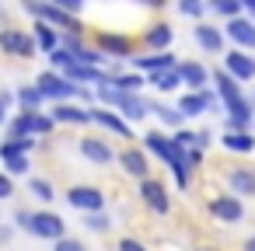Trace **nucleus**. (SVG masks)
<instances>
[{
  "instance_id": "45",
  "label": "nucleus",
  "mask_w": 255,
  "mask_h": 251,
  "mask_svg": "<svg viewBox=\"0 0 255 251\" xmlns=\"http://www.w3.org/2000/svg\"><path fill=\"white\" fill-rule=\"evenodd\" d=\"M14 237V227H0V244H7Z\"/></svg>"
},
{
  "instance_id": "15",
  "label": "nucleus",
  "mask_w": 255,
  "mask_h": 251,
  "mask_svg": "<svg viewBox=\"0 0 255 251\" xmlns=\"http://www.w3.org/2000/svg\"><path fill=\"white\" fill-rule=\"evenodd\" d=\"M192 35H196V46H199L203 53H210V56H220V53H224V42H227L224 28H217V25H206V21H199V25L192 28Z\"/></svg>"
},
{
  "instance_id": "31",
  "label": "nucleus",
  "mask_w": 255,
  "mask_h": 251,
  "mask_svg": "<svg viewBox=\"0 0 255 251\" xmlns=\"http://www.w3.org/2000/svg\"><path fill=\"white\" fill-rule=\"evenodd\" d=\"M206 4H210V11L220 14V18H238V14L245 11L241 0H206Z\"/></svg>"
},
{
  "instance_id": "34",
  "label": "nucleus",
  "mask_w": 255,
  "mask_h": 251,
  "mask_svg": "<svg viewBox=\"0 0 255 251\" xmlns=\"http://www.w3.org/2000/svg\"><path fill=\"white\" fill-rule=\"evenodd\" d=\"M0 161H4V167H7L11 174H28V167H32L28 154H11V157H0Z\"/></svg>"
},
{
  "instance_id": "12",
  "label": "nucleus",
  "mask_w": 255,
  "mask_h": 251,
  "mask_svg": "<svg viewBox=\"0 0 255 251\" xmlns=\"http://www.w3.org/2000/svg\"><path fill=\"white\" fill-rule=\"evenodd\" d=\"M217 98H220V94H213L210 87H203V91H185V94L178 98V108L185 112V119H196V115H206L210 108H217Z\"/></svg>"
},
{
  "instance_id": "26",
  "label": "nucleus",
  "mask_w": 255,
  "mask_h": 251,
  "mask_svg": "<svg viewBox=\"0 0 255 251\" xmlns=\"http://www.w3.org/2000/svg\"><path fill=\"white\" fill-rule=\"evenodd\" d=\"M74 84H102V77H105V67H91V63H81V60H74L67 70H63Z\"/></svg>"
},
{
  "instance_id": "20",
  "label": "nucleus",
  "mask_w": 255,
  "mask_h": 251,
  "mask_svg": "<svg viewBox=\"0 0 255 251\" xmlns=\"http://www.w3.org/2000/svg\"><path fill=\"white\" fill-rule=\"evenodd\" d=\"M178 74H182V84H185L189 91H203V87L213 81V74H210L203 63H196V60H182V63H178Z\"/></svg>"
},
{
  "instance_id": "44",
  "label": "nucleus",
  "mask_w": 255,
  "mask_h": 251,
  "mask_svg": "<svg viewBox=\"0 0 255 251\" xmlns=\"http://www.w3.org/2000/svg\"><path fill=\"white\" fill-rule=\"evenodd\" d=\"M136 4H143V7H150V11H164L168 0H136Z\"/></svg>"
},
{
  "instance_id": "17",
  "label": "nucleus",
  "mask_w": 255,
  "mask_h": 251,
  "mask_svg": "<svg viewBox=\"0 0 255 251\" xmlns=\"http://www.w3.org/2000/svg\"><path fill=\"white\" fill-rule=\"evenodd\" d=\"M224 35L234 42V46H241V49H255V21L252 18H227V25H224Z\"/></svg>"
},
{
  "instance_id": "38",
  "label": "nucleus",
  "mask_w": 255,
  "mask_h": 251,
  "mask_svg": "<svg viewBox=\"0 0 255 251\" xmlns=\"http://www.w3.org/2000/svg\"><path fill=\"white\" fill-rule=\"evenodd\" d=\"M196 140H199V133H192V129H175V143L178 147H196Z\"/></svg>"
},
{
  "instance_id": "14",
  "label": "nucleus",
  "mask_w": 255,
  "mask_h": 251,
  "mask_svg": "<svg viewBox=\"0 0 255 251\" xmlns=\"http://www.w3.org/2000/svg\"><path fill=\"white\" fill-rule=\"evenodd\" d=\"M95 42L109 56H116V60H133V49H136V39L133 35H123V32H98Z\"/></svg>"
},
{
  "instance_id": "37",
  "label": "nucleus",
  "mask_w": 255,
  "mask_h": 251,
  "mask_svg": "<svg viewBox=\"0 0 255 251\" xmlns=\"http://www.w3.org/2000/svg\"><path fill=\"white\" fill-rule=\"evenodd\" d=\"M11 195H14V174L7 167H0V202L11 199Z\"/></svg>"
},
{
  "instance_id": "2",
  "label": "nucleus",
  "mask_w": 255,
  "mask_h": 251,
  "mask_svg": "<svg viewBox=\"0 0 255 251\" xmlns=\"http://www.w3.org/2000/svg\"><path fill=\"white\" fill-rule=\"evenodd\" d=\"M95 94H98V105L123 112V119H129V122H140L150 112V101L140 98V91H119L112 84H95Z\"/></svg>"
},
{
  "instance_id": "23",
  "label": "nucleus",
  "mask_w": 255,
  "mask_h": 251,
  "mask_svg": "<svg viewBox=\"0 0 255 251\" xmlns=\"http://www.w3.org/2000/svg\"><path fill=\"white\" fill-rule=\"evenodd\" d=\"M102 84H112V87H119V91H143V87H147V74H140V70H119V74H109V70H105Z\"/></svg>"
},
{
  "instance_id": "51",
  "label": "nucleus",
  "mask_w": 255,
  "mask_h": 251,
  "mask_svg": "<svg viewBox=\"0 0 255 251\" xmlns=\"http://www.w3.org/2000/svg\"><path fill=\"white\" fill-rule=\"evenodd\" d=\"M252 101H255V94H252Z\"/></svg>"
},
{
  "instance_id": "9",
  "label": "nucleus",
  "mask_w": 255,
  "mask_h": 251,
  "mask_svg": "<svg viewBox=\"0 0 255 251\" xmlns=\"http://www.w3.org/2000/svg\"><path fill=\"white\" fill-rule=\"evenodd\" d=\"M91 119H95V126H102L105 133L123 136V140H133V122L123 119V112H116V108H109V105H91Z\"/></svg>"
},
{
  "instance_id": "40",
  "label": "nucleus",
  "mask_w": 255,
  "mask_h": 251,
  "mask_svg": "<svg viewBox=\"0 0 255 251\" xmlns=\"http://www.w3.org/2000/svg\"><path fill=\"white\" fill-rule=\"evenodd\" d=\"M32 216H35V213H28V209H18V213H14V223H18L21 230H28V227H32Z\"/></svg>"
},
{
  "instance_id": "32",
  "label": "nucleus",
  "mask_w": 255,
  "mask_h": 251,
  "mask_svg": "<svg viewBox=\"0 0 255 251\" xmlns=\"http://www.w3.org/2000/svg\"><path fill=\"white\" fill-rule=\"evenodd\" d=\"M206 11H210L206 0H178V14H185V18L203 21V14H206Z\"/></svg>"
},
{
  "instance_id": "28",
  "label": "nucleus",
  "mask_w": 255,
  "mask_h": 251,
  "mask_svg": "<svg viewBox=\"0 0 255 251\" xmlns=\"http://www.w3.org/2000/svg\"><path fill=\"white\" fill-rule=\"evenodd\" d=\"M150 112H154L164 126H171V129H182V122H185V112H182L178 105H161V101H150Z\"/></svg>"
},
{
  "instance_id": "33",
  "label": "nucleus",
  "mask_w": 255,
  "mask_h": 251,
  "mask_svg": "<svg viewBox=\"0 0 255 251\" xmlns=\"http://www.w3.org/2000/svg\"><path fill=\"white\" fill-rule=\"evenodd\" d=\"M84 227L88 230H95V234H109L112 230V220H109V213H84Z\"/></svg>"
},
{
  "instance_id": "8",
  "label": "nucleus",
  "mask_w": 255,
  "mask_h": 251,
  "mask_svg": "<svg viewBox=\"0 0 255 251\" xmlns=\"http://www.w3.org/2000/svg\"><path fill=\"white\" fill-rule=\"evenodd\" d=\"M67 202H70V209H77L81 216H84V213H98V209H105V192H102L98 185H70V188H67Z\"/></svg>"
},
{
  "instance_id": "4",
  "label": "nucleus",
  "mask_w": 255,
  "mask_h": 251,
  "mask_svg": "<svg viewBox=\"0 0 255 251\" xmlns=\"http://www.w3.org/2000/svg\"><path fill=\"white\" fill-rule=\"evenodd\" d=\"M0 53L4 56H14V60H32L35 53H42L39 49V42H35V35H32V28H0Z\"/></svg>"
},
{
  "instance_id": "5",
  "label": "nucleus",
  "mask_w": 255,
  "mask_h": 251,
  "mask_svg": "<svg viewBox=\"0 0 255 251\" xmlns=\"http://www.w3.org/2000/svg\"><path fill=\"white\" fill-rule=\"evenodd\" d=\"M35 84L42 87V94H46V101H74L77 98V87L81 84H74L63 70H42L39 77H35Z\"/></svg>"
},
{
  "instance_id": "41",
  "label": "nucleus",
  "mask_w": 255,
  "mask_h": 251,
  "mask_svg": "<svg viewBox=\"0 0 255 251\" xmlns=\"http://www.w3.org/2000/svg\"><path fill=\"white\" fill-rule=\"evenodd\" d=\"M77 101H81V105H91V101H98V94H95V91H88V87L81 84V87H77Z\"/></svg>"
},
{
  "instance_id": "30",
  "label": "nucleus",
  "mask_w": 255,
  "mask_h": 251,
  "mask_svg": "<svg viewBox=\"0 0 255 251\" xmlns=\"http://www.w3.org/2000/svg\"><path fill=\"white\" fill-rule=\"evenodd\" d=\"M28 192H32L39 202H53V199H56V185H53L49 178H32V181H28Z\"/></svg>"
},
{
  "instance_id": "46",
  "label": "nucleus",
  "mask_w": 255,
  "mask_h": 251,
  "mask_svg": "<svg viewBox=\"0 0 255 251\" xmlns=\"http://www.w3.org/2000/svg\"><path fill=\"white\" fill-rule=\"evenodd\" d=\"M196 147H203V150L210 147V133H206V129H199V140H196Z\"/></svg>"
},
{
  "instance_id": "49",
  "label": "nucleus",
  "mask_w": 255,
  "mask_h": 251,
  "mask_svg": "<svg viewBox=\"0 0 255 251\" xmlns=\"http://www.w3.org/2000/svg\"><path fill=\"white\" fill-rule=\"evenodd\" d=\"M241 251H255V234H252V237L245 241V248H241Z\"/></svg>"
},
{
  "instance_id": "19",
  "label": "nucleus",
  "mask_w": 255,
  "mask_h": 251,
  "mask_svg": "<svg viewBox=\"0 0 255 251\" xmlns=\"http://www.w3.org/2000/svg\"><path fill=\"white\" fill-rule=\"evenodd\" d=\"M119 164H123V171L129 174V178H147L150 174V161H147V147L140 150V147H126L123 154H119Z\"/></svg>"
},
{
  "instance_id": "36",
  "label": "nucleus",
  "mask_w": 255,
  "mask_h": 251,
  "mask_svg": "<svg viewBox=\"0 0 255 251\" xmlns=\"http://www.w3.org/2000/svg\"><path fill=\"white\" fill-rule=\"evenodd\" d=\"M53 251H88V244L67 234V237H60V241H53Z\"/></svg>"
},
{
  "instance_id": "24",
  "label": "nucleus",
  "mask_w": 255,
  "mask_h": 251,
  "mask_svg": "<svg viewBox=\"0 0 255 251\" xmlns=\"http://www.w3.org/2000/svg\"><path fill=\"white\" fill-rule=\"evenodd\" d=\"M220 147L227 154H255V136L248 129H227L220 136Z\"/></svg>"
},
{
  "instance_id": "22",
  "label": "nucleus",
  "mask_w": 255,
  "mask_h": 251,
  "mask_svg": "<svg viewBox=\"0 0 255 251\" xmlns=\"http://www.w3.org/2000/svg\"><path fill=\"white\" fill-rule=\"evenodd\" d=\"M140 42H143L147 49H171L175 28H171L168 21H154V25H147V32L140 35Z\"/></svg>"
},
{
  "instance_id": "25",
  "label": "nucleus",
  "mask_w": 255,
  "mask_h": 251,
  "mask_svg": "<svg viewBox=\"0 0 255 251\" xmlns=\"http://www.w3.org/2000/svg\"><path fill=\"white\" fill-rule=\"evenodd\" d=\"M227 185H231V192H238V195H255V167H245V164L231 167V171H227Z\"/></svg>"
},
{
  "instance_id": "42",
  "label": "nucleus",
  "mask_w": 255,
  "mask_h": 251,
  "mask_svg": "<svg viewBox=\"0 0 255 251\" xmlns=\"http://www.w3.org/2000/svg\"><path fill=\"white\" fill-rule=\"evenodd\" d=\"M53 4H60V7H67V11L81 14V7H84V0H53Z\"/></svg>"
},
{
  "instance_id": "21",
  "label": "nucleus",
  "mask_w": 255,
  "mask_h": 251,
  "mask_svg": "<svg viewBox=\"0 0 255 251\" xmlns=\"http://www.w3.org/2000/svg\"><path fill=\"white\" fill-rule=\"evenodd\" d=\"M32 35H35V42H39V49L49 56L53 49H60V42H63V35H60V28L56 25H49L46 18H35L32 21Z\"/></svg>"
},
{
  "instance_id": "10",
  "label": "nucleus",
  "mask_w": 255,
  "mask_h": 251,
  "mask_svg": "<svg viewBox=\"0 0 255 251\" xmlns=\"http://www.w3.org/2000/svg\"><path fill=\"white\" fill-rule=\"evenodd\" d=\"M77 150H81V157H84V161H91V164H98V167H109L112 161H119V154L112 150V143H109L105 136H95V133L81 136Z\"/></svg>"
},
{
  "instance_id": "3",
  "label": "nucleus",
  "mask_w": 255,
  "mask_h": 251,
  "mask_svg": "<svg viewBox=\"0 0 255 251\" xmlns=\"http://www.w3.org/2000/svg\"><path fill=\"white\" fill-rule=\"evenodd\" d=\"M56 129V119L46 115L42 108H21L7 122V136H49Z\"/></svg>"
},
{
  "instance_id": "29",
  "label": "nucleus",
  "mask_w": 255,
  "mask_h": 251,
  "mask_svg": "<svg viewBox=\"0 0 255 251\" xmlns=\"http://www.w3.org/2000/svg\"><path fill=\"white\" fill-rule=\"evenodd\" d=\"M14 94H18V105H21V108H42V105H46V94H42L39 84H21Z\"/></svg>"
},
{
  "instance_id": "47",
  "label": "nucleus",
  "mask_w": 255,
  "mask_h": 251,
  "mask_svg": "<svg viewBox=\"0 0 255 251\" xmlns=\"http://www.w3.org/2000/svg\"><path fill=\"white\" fill-rule=\"evenodd\" d=\"M241 4H245V11H248V14L255 18V0H241Z\"/></svg>"
},
{
  "instance_id": "18",
  "label": "nucleus",
  "mask_w": 255,
  "mask_h": 251,
  "mask_svg": "<svg viewBox=\"0 0 255 251\" xmlns=\"http://www.w3.org/2000/svg\"><path fill=\"white\" fill-rule=\"evenodd\" d=\"M129 63H133V70H140V74H154V70H171V67H178V60H175L171 49H150V56H133Z\"/></svg>"
},
{
  "instance_id": "11",
  "label": "nucleus",
  "mask_w": 255,
  "mask_h": 251,
  "mask_svg": "<svg viewBox=\"0 0 255 251\" xmlns=\"http://www.w3.org/2000/svg\"><path fill=\"white\" fill-rule=\"evenodd\" d=\"M28 234H35V237H42V241H60V237H67V220H63L60 213H53V209H39V213L32 216Z\"/></svg>"
},
{
  "instance_id": "43",
  "label": "nucleus",
  "mask_w": 255,
  "mask_h": 251,
  "mask_svg": "<svg viewBox=\"0 0 255 251\" xmlns=\"http://www.w3.org/2000/svg\"><path fill=\"white\" fill-rule=\"evenodd\" d=\"M203 164V147H189V167H199Z\"/></svg>"
},
{
  "instance_id": "27",
  "label": "nucleus",
  "mask_w": 255,
  "mask_h": 251,
  "mask_svg": "<svg viewBox=\"0 0 255 251\" xmlns=\"http://www.w3.org/2000/svg\"><path fill=\"white\" fill-rule=\"evenodd\" d=\"M147 84L157 87L161 94H168V91H178V87H182V74H178V67H171V70H154V74H147Z\"/></svg>"
},
{
  "instance_id": "13",
  "label": "nucleus",
  "mask_w": 255,
  "mask_h": 251,
  "mask_svg": "<svg viewBox=\"0 0 255 251\" xmlns=\"http://www.w3.org/2000/svg\"><path fill=\"white\" fill-rule=\"evenodd\" d=\"M252 49H231V53H224V70L227 74H234L241 84H248V81H255V56H248Z\"/></svg>"
},
{
  "instance_id": "35",
  "label": "nucleus",
  "mask_w": 255,
  "mask_h": 251,
  "mask_svg": "<svg viewBox=\"0 0 255 251\" xmlns=\"http://www.w3.org/2000/svg\"><path fill=\"white\" fill-rule=\"evenodd\" d=\"M70 63H74V53H70L67 46H60V49L49 53V67H53V70H67Z\"/></svg>"
},
{
  "instance_id": "7",
  "label": "nucleus",
  "mask_w": 255,
  "mask_h": 251,
  "mask_svg": "<svg viewBox=\"0 0 255 251\" xmlns=\"http://www.w3.org/2000/svg\"><path fill=\"white\" fill-rule=\"evenodd\" d=\"M206 209H210V216H213L217 223H241V220H245V202H241L238 192L213 195V199L206 202Z\"/></svg>"
},
{
  "instance_id": "39",
  "label": "nucleus",
  "mask_w": 255,
  "mask_h": 251,
  "mask_svg": "<svg viewBox=\"0 0 255 251\" xmlns=\"http://www.w3.org/2000/svg\"><path fill=\"white\" fill-rule=\"evenodd\" d=\"M119 251H147V244L136 237H119Z\"/></svg>"
},
{
  "instance_id": "6",
  "label": "nucleus",
  "mask_w": 255,
  "mask_h": 251,
  "mask_svg": "<svg viewBox=\"0 0 255 251\" xmlns=\"http://www.w3.org/2000/svg\"><path fill=\"white\" fill-rule=\"evenodd\" d=\"M136 195H140V202L150 209V213H157V216H168L171 213V195H168V185L161 181V178H140V188H136Z\"/></svg>"
},
{
  "instance_id": "48",
  "label": "nucleus",
  "mask_w": 255,
  "mask_h": 251,
  "mask_svg": "<svg viewBox=\"0 0 255 251\" xmlns=\"http://www.w3.org/2000/svg\"><path fill=\"white\" fill-rule=\"evenodd\" d=\"M4 122H7V105L0 101V126H4Z\"/></svg>"
},
{
  "instance_id": "50",
  "label": "nucleus",
  "mask_w": 255,
  "mask_h": 251,
  "mask_svg": "<svg viewBox=\"0 0 255 251\" xmlns=\"http://www.w3.org/2000/svg\"><path fill=\"white\" fill-rule=\"evenodd\" d=\"M199 251H210V248H199Z\"/></svg>"
},
{
  "instance_id": "16",
  "label": "nucleus",
  "mask_w": 255,
  "mask_h": 251,
  "mask_svg": "<svg viewBox=\"0 0 255 251\" xmlns=\"http://www.w3.org/2000/svg\"><path fill=\"white\" fill-rule=\"evenodd\" d=\"M49 115L56 122H63V126H91L95 122L91 119V105H70V101H56Z\"/></svg>"
},
{
  "instance_id": "1",
  "label": "nucleus",
  "mask_w": 255,
  "mask_h": 251,
  "mask_svg": "<svg viewBox=\"0 0 255 251\" xmlns=\"http://www.w3.org/2000/svg\"><path fill=\"white\" fill-rule=\"evenodd\" d=\"M143 147H147V154H154V157H161L164 164H168V171L175 174V185L185 192L189 188V150L185 147H178L175 143V136H164L161 129H150V133H143Z\"/></svg>"
}]
</instances>
